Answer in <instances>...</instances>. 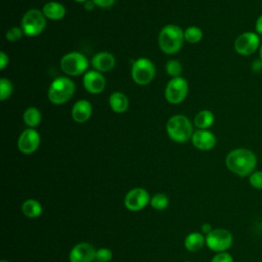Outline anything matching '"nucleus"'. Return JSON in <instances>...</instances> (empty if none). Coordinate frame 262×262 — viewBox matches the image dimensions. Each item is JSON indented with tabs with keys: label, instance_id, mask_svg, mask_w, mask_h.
<instances>
[{
	"label": "nucleus",
	"instance_id": "obj_14",
	"mask_svg": "<svg viewBox=\"0 0 262 262\" xmlns=\"http://www.w3.org/2000/svg\"><path fill=\"white\" fill-rule=\"evenodd\" d=\"M106 81L100 72L95 70L87 71L83 77V85L91 94H98L105 88Z\"/></svg>",
	"mask_w": 262,
	"mask_h": 262
},
{
	"label": "nucleus",
	"instance_id": "obj_2",
	"mask_svg": "<svg viewBox=\"0 0 262 262\" xmlns=\"http://www.w3.org/2000/svg\"><path fill=\"white\" fill-rule=\"evenodd\" d=\"M184 41V32L177 25L169 24L159 33L158 42L161 50L166 54H174L180 50Z\"/></svg>",
	"mask_w": 262,
	"mask_h": 262
},
{
	"label": "nucleus",
	"instance_id": "obj_8",
	"mask_svg": "<svg viewBox=\"0 0 262 262\" xmlns=\"http://www.w3.org/2000/svg\"><path fill=\"white\" fill-rule=\"evenodd\" d=\"M233 243V236L228 229L214 228L206 235V246L213 252H226Z\"/></svg>",
	"mask_w": 262,
	"mask_h": 262
},
{
	"label": "nucleus",
	"instance_id": "obj_22",
	"mask_svg": "<svg viewBox=\"0 0 262 262\" xmlns=\"http://www.w3.org/2000/svg\"><path fill=\"white\" fill-rule=\"evenodd\" d=\"M214 121H215V116L211 111L202 110L195 115L193 124L198 129L207 130L214 124Z\"/></svg>",
	"mask_w": 262,
	"mask_h": 262
},
{
	"label": "nucleus",
	"instance_id": "obj_18",
	"mask_svg": "<svg viewBox=\"0 0 262 262\" xmlns=\"http://www.w3.org/2000/svg\"><path fill=\"white\" fill-rule=\"evenodd\" d=\"M42 12L50 20H60L66 16V7L57 1H49L43 5Z\"/></svg>",
	"mask_w": 262,
	"mask_h": 262
},
{
	"label": "nucleus",
	"instance_id": "obj_12",
	"mask_svg": "<svg viewBox=\"0 0 262 262\" xmlns=\"http://www.w3.org/2000/svg\"><path fill=\"white\" fill-rule=\"evenodd\" d=\"M41 136L34 128L25 129L17 140V147L24 155L34 154L40 146Z\"/></svg>",
	"mask_w": 262,
	"mask_h": 262
},
{
	"label": "nucleus",
	"instance_id": "obj_25",
	"mask_svg": "<svg viewBox=\"0 0 262 262\" xmlns=\"http://www.w3.org/2000/svg\"><path fill=\"white\" fill-rule=\"evenodd\" d=\"M169 198L165 193H156L150 198V206L157 211H163L169 206Z\"/></svg>",
	"mask_w": 262,
	"mask_h": 262
},
{
	"label": "nucleus",
	"instance_id": "obj_28",
	"mask_svg": "<svg viewBox=\"0 0 262 262\" xmlns=\"http://www.w3.org/2000/svg\"><path fill=\"white\" fill-rule=\"evenodd\" d=\"M24 34V31L21 28H18V27H12L10 28L6 34H5V38L7 41L9 42H16L18 40L21 39Z\"/></svg>",
	"mask_w": 262,
	"mask_h": 262
},
{
	"label": "nucleus",
	"instance_id": "obj_36",
	"mask_svg": "<svg viewBox=\"0 0 262 262\" xmlns=\"http://www.w3.org/2000/svg\"><path fill=\"white\" fill-rule=\"evenodd\" d=\"M255 32L258 35H262V14L256 19L255 23Z\"/></svg>",
	"mask_w": 262,
	"mask_h": 262
},
{
	"label": "nucleus",
	"instance_id": "obj_5",
	"mask_svg": "<svg viewBox=\"0 0 262 262\" xmlns=\"http://www.w3.org/2000/svg\"><path fill=\"white\" fill-rule=\"evenodd\" d=\"M46 27V17L43 12L37 8L29 9L21 17L20 28L28 37L40 35Z\"/></svg>",
	"mask_w": 262,
	"mask_h": 262
},
{
	"label": "nucleus",
	"instance_id": "obj_10",
	"mask_svg": "<svg viewBox=\"0 0 262 262\" xmlns=\"http://www.w3.org/2000/svg\"><path fill=\"white\" fill-rule=\"evenodd\" d=\"M188 92V84L184 78L175 77L172 78L165 89V97L171 104L181 103Z\"/></svg>",
	"mask_w": 262,
	"mask_h": 262
},
{
	"label": "nucleus",
	"instance_id": "obj_1",
	"mask_svg": "<svg viewBox=\"0 0 262 262\" xmlns=\"http://www.w3.org/2000/svg\"><path fill=\"white\" fill-rule=\"evenodd\" d=\"M225 165L231 173L239 177L250 176L256 170L257 156L248 148H235L226 155Z\"/></svg>",
	"mask_w": 262,
	"mask_h": 262
},
{
	"label": "nucleus",
	"instance_id": "obj_38",
	"mask_svg": "<svg viewBox=\"0 0 262 262\" xmlns=\"http://www.w3.org/2000/svg\"><path fill=\"white\" fill-rule=\"evenodd\" d=\"M259 59L262 61V43H261L260 48H259Z\"/></svg>",
	"mask_w": 262,
	"mask_h": 262
},
{
	"label": "nucleus",
	"instance_id": "obj_13",
	"mask_svg": "<svg viewBox=\"0 0 262 262\" xmlns=\"http://www.w3.org/2000/svg\"><path fill=\"white\" fill-rule=\"evenodd\" d=\"M96 250L92 244L81 242L76 244L69 253L70 262H93L95 261Z\"/></svg>",
	"mask_w": 262,
	"mask_h": 262
},
{
	"label": "nucleus",
	"instance_id": "obj_9",
	"mask_svg": "<svg viewBox=\"0 0 262 262\" xmlns=\"http://www.w3.org/2000/svg\"><path fill=\"white\" fill-rule=\"evenodd\" d=\"M260 37L256 32H244L234 40V50L243 56H249L259 50Z\"/></svg>",
	"mask_w": 262,
	"mask_h": 262
},
{
	"label": "nucleus",
	"instance_id": "obj_6",
	"mask_svg": "<svg viewBox=\"0 0 262 262\" xmlns=\"http://www.w3.org/2000/svg\"><path fill=\"white\" fill-rule=\"evenodd\" d=\"M156 75V68L152 61L145 57H139L132 62L131 77L134 83L139 86L149 84Z\"/></svg>",
	"mask_w": 262,
	"mask_h": 262
},
{
	"label": "nucleus",
	"instance_id": "obj_3",
	"mask_svg": "<svg viewBox=\"0 0 262 262\" xmlns=\"http://www.w3.org/2000/svg\"><path fill=\"white\" fill-rule=\"evenodd\" d=\"M168 136L175 142L184 143L191 139L193 127L191 122L184 115L172 116L166 125Z\"/></svg>",
	"mask_w": 262,
	"mask_h": 262
},
{
	"label": "nucleus",
	"instance_id": "obj_39",
	"mask_svg": "<svg viewBox=\"0 0 262 262\" xmlns=\"http://www.w3.org/2000/svg\"><path fill=\"white\" fill-rule=\"evenodd\" d=\"M75 1H77V2H81V3H85L86 1H88V0H75Z\"/></svg>",
	"mask_w": 262,
	"mask_h": 262
},
{
	"label": "nucleus",
	"instance_id": "obj_34",
	"mask_svg": "<svg viewBox=\"0 0 262 262\" xmlns=\"http://www.w3.org/2000/svg\"><path fill=\"white\" fill-rule=\"evenodd\" d=\"M213 229H214V228L212 227V225H211L210 223H208V222L203 223V224L201 225V232H202L205 236L208 235Z\"/></svg>",
	"mask_w": 262,
	"mask_h": 262
},
{
	"label": "nucleus",
	"instance_id": "obj_42",
	"mask_svg": "<svg viewBox=\"0 0 262 262\" xmlns=\"http://www.w3.org/2000/svg\"><path fill=\"white\" fill-rule=\"evenodd\" d=\"M93 262H98V261H96V260H95V261H93Z\"/></svg>",
	"mask_w": 262,
	"mask_h": 262
},
{
	"label": "nucleus",
	"instance_id": "obj_31",
	"mask_svg": "<svg viewBox=\"0 0 262 262\" xmlns=\"http://www.w3.org/2000/svg\"><path fill=\"white\" fill-rule=\"evenodd\" d=\"M211 262H233L232 256L227 252L217 253L211 260Z\"/></svg>",
	"mask_w": 262,
	"mask_h": 262
},
{
	"label": "nucleus",
	"instance_id": "obj_21",
	"mask_svg": "<svg viewBox=\"0 0 262 262\" xmlns=\"http://www.w3.org/2000/svg\"><path fill=\"white\" fill-rule=\"evenodd\" d=\"M21 213L31 219L38 218L43 213V207L41 203L35 199H27L21 204Z\"/></svg>",
	"mask_w": 262,
	"mask_h": 262
},
{
	"label": "nucleus",
	"instance_id": "obj_24",
	"mask_svg": "<svg viewBox=\"0 0 262 262\" xmlns=\"http://www.w3.org/2000/svg\"><path fill=\"white\" fill-rule=\"evenodd\" d=\"M203 38L202 30L196 26H190L184 31V40L189 44H196Z\"/></svg>",
	"mask_w": 262,
	"mask_h": 262
},
{
	"label": "nucleus",
	"instance_id": "obj_33",
	"mask_svg": "<svg viewBox=\"0 0 262 262\" xmlns=\"http://www.w3.org/2000/svg\"><path fill=\"white\" fill-rule=\"evenodd\" d=\"M9 62V57L8 55L4 52V51H1L0 52V69L3 70Z\"/></svg>",
	"mask_w": 262,
	"mask_h": 262
},
{
	"label": "nucleus",
	"instance_id": "obj_4",
	"mask_svg": "<svg viewBox=\"0 0 262 262\" xmlns=\"http://www.w3.org/2000/svg\"><path fill=\"white\" fill-rule=\"evenodd\" d=\"M75 92V83L66 77L54 79L48 88V99L52 104L61 105L68 102Z\"/></svg>",
	"mask_w": 262,
	"mask_h": 262
},
{
	"label": "nucleus",
	"instance_id": "obj_27",
	"mask_svg": "<svg viewBox=\"0 0 262 262\" xmlns=\"http://www.w3.org/2000/svg\"><path fill=\"white\" fill-rule=\"evenodd\" d=\"M166 72L169 76H171L173 78L179 77V75L182 72V66L178 60L170 59L166 63Z\"/></svg>",
	"mask_w": 262,
	"mask_h": 262
},
{
	"label": "nucleus",
	"instance_id": "obj_29",
	"mask_svg": "<svg viewBox=\"0 0 262 262\" xmlns=\"http://www.w3.org/2000/svg\"><path fill=\"white\" fill-rule=\"evenodd\" d=\"M113 259V252L108 248H99L96 250L95 260L98 262H111Z\"/></svg>",
	"mask_w": 262,
	"mask_h": 262
},
{
	"label": "nucleus",
	"instance_id": "obj_15",
	"mask_svg": "<svg viewBox=\"0 0 262 262\" xmlns=\"http://www.w3.org/2000/svg\"><path fill=\"white\" fill-rule=\"evenodd\" d=\"M191 142L195 148L203 151H208L215 147L217 143V138L215 134L208 129H198L192 134Z\"/></svg>",
	"mask_w": 262,
	"mask_h": 262
},
{
	"label": "nucleus",
	"instance_id": "obj_23",
	"mask_svg": "<svg viewBox=\"0 0 262 262\" xmlns=\"http://www.w3.org/2000/svg\"><path fill=\"white\" fill-rule=\"evenodd\" d=\"M23 121L29 128L37 127L42 121V115L37 107L30 106L23 114Z\"/></svg>",
	"mask_w": 262,
	"mask_h": 262
},
{
	"label": "nucleus",
	"instance_id": "obj_26",
	"mask_svg": "<svg viewBox=\"0 0 262 262\" xmlns=\"http://www.w3.org/2000/svg\"><path fill=\"white\" fill-rule=\"evenodd\" d=\"M13 92V86L12 83L6 79V78H1L0 80V99L3 101L11 96Z\"/></svg>",
	"mask_w": 262,
	"mask_h": 262
},
{
	"label": "nucleus",
	"instance_id": "obj_35",
	"mask_svg": "<svg viewBox=\"0 0 262 262\" xmlns=\"http://www.w3.org/2000/svg\"><path fill=\"white\" fill-rule=\"evenodd\" d=\"M251 68H252V71L255 72V73L261 72V71H262V61H261L260 59L254 60L253 63H252V66H251Z\"/></svg>",
	"mask_w": 262,
	"mask_h": 262
},
{
	"label": "nucleus",
	"instance_id": "obj_40",
	"mask_svg": "<svg viewBox=\"0 0 262 262\" xmlns=\"http://www.w3.org/2000/svg\"><path fill=\"white\" fill-rule=\"evenodd\" d=\"M0 262H8V261H6V260H1Z\"/></svg>",
	"mask_w": 262,
	"mask_h": 262
},
{
	"label": "nucleus",
	"instance_id": "obj_16",
	"mask_svg": "<svg viewBox=\"0 0 262 262\" xmlns=\"http://www.w3.org/2000/svg\"><path fill=\"white\" fill-rule=\"evenodd\" d=\"M116 64L114 55L107 51H101L96 53L91 59L92 68L100 73L110 72Z\"/></svg>",
	"mask_w": 262,
	"mask_h": 262
},
{
	"label": "nucleus",
	"instance_id": "obj_37",
	"mask_svg": "<svg viewBox=\"0 0 262 262\" xmlns=\"http://www.w3.org/2000/svg\"><path fill=\"white\" fill-rule=\"evenodd\" d=\"M96 5L94 4V2L92 0H88L84 3V8L87 10V11H90V10H93V8L95 7Z\"/></svg>",
	"mask_w": 262,
	"mask_h": 262
},
{
	"label": "nucleus",
	"instance_id": "obj_7",
	"mask_svg": "<svg viewBox=\"0 0 262 262\" xmlns=\"http://www.w3.org/2000/svg\"><path fill=\"white\" fill-rule=\"evenodd\" d=\"M89 61L79 51H71L64 54L60 60V68L69 76H80L87 72Z\"/></svg>",
	"mask_w": 262,
	"mask_h": 262
},
{
	"label": "nucleus",
	"instance_id": "obj_41",
	"mask_svg": "<svg viewBox=\"0 0 262 262\" xmlns=\"http://www.w3.org/2000/svg\"><path fill=\"white\" fill-rule=\"evenodd\" d=\"M184 262H192V261H184Z\"/></svg>",
	"mask_w": 262,
	"mask_h": 262
},
{
	"label": "nucleus",
	"instance_id": "obj_17",
	"mask_svg": "<svg viewBox=\"0 0 262 262\" xmlns=\"http://www.w3.org/2000/svg\"><path fill=\"white\" fill-rule=\"evenodd\" d=\"M72 119L77 123L87 122L92 115V105L87 99H80L72 107Z\"/></svg>",
	"mask_w": 262,
	"mask_h": 262
},
{
	"label": "nucleus",
	"instance_id": "obj_19",
	"mask_svg": "<svg viewBox=\"0 0 262 262\" xmlns=\"http://www.w3.org/2000/svg\"><path fill=\"white\" fill-rule=\"evenodd\" d=\"M108 104L113 112L117 114H123L129 107V99L123 92L116 91L110 95Z\"/></svg>",
	"mask_w": 262,
	"mask_h": 262
},
{
	"label": "nucleus",
	"instance_id": "obj_20",
	"mask_svg": "<svg viewBox=\"0 0 262 262\" xmlns=\"http://www.w3.org/2000/svg\"><path fill=\"white\" fill-rule=\"evenodd\" d=\"M206 245V236L202 232L193 231L184 238V247L189 252H198Z\"/></svg>",
	"mask_w": 262,
	"mask_h": 262
},
{
	"label": "nucleus",
	"instance_id": "obj_30",
	"mask_svg": "<svg viewBox=\"0 0 262 262\" xmlns=\"http://www.w3.org/2000/svg\"><path fill=\"white\" fill-rule=\"evenodd\" d=\"M249 183L252 187L256 189H262V171H254L250 176H249Z\"/></svg>",
	"mask_w": 262,
	"mask_h": 262
},
{
	"label": "nucleus",
	"instance_id": "obj_32",
	"mask_svg": "<svg viewBox=\"0 0 262 262\" xmlns=\"http://www.w3.org/2000/svg\"><path fill=\"white\" fill-rule=\"evenodd\" d=\"M94 2V4L98 7L101 8H108L111 6L114 5L116 0H92Z\"/></svg>",
	"mask_w": 262,
	"mask_h": 262
},
{
	"label": "nucleus",
	"instance_id": "obj_11",
	"mask_svg": "<svg viewBox=\"0 0 262 262\" xmlns=\"http://www.w3.org/2000/svg\"><path fill=\"white\" fill-rule=\"evenodd\" d=\"M150 195L148 191L142 187H135L129 190L124 199V205L127 210L131 212H138L143 210L150 203Z\"/></svg>",
	"mask_w": 262,
	"mask_h": 262
}]
</instances>
